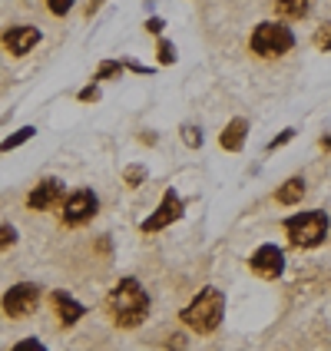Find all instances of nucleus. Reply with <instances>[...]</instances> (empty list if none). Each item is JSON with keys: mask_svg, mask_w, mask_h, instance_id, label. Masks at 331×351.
<instances>
[{"mask_svg": "<svg viewBox=\"0 0 331 351\" xmlns=\"http://www.w3.org/2000/svg\"><path fill=\"white\" fill-rule=\"evenodd\" d=\"M315 47H318L321 53H331V20H325V23L315 30Z\"/></svg>", "mask_w": 331, "mask_h": 351, "instance_id": "18", "label": "nucleus"}, {"mask_svg": "<svg viewBox=\"0 0 331 351\" xmlns=\"http://www.w3.org/2000/svg\"><path fill=\"white\" fill-rule=\"evenodd\" d=\"M53 305H57V315H60L63 325H77L79 318L86 315V308L79 305L73 295H66V292H53Z\"/></svg>", "mask_w": 331, "mask_h": 351, "instance_id": "13", "label": "nucleus"}, {"mask_svg": "<svg viewBox=\"0 0 331 351\" xmlns=\"http://www.w3.org/2000/svg\"><path fill=\"white\" fill-rule=\"evenodd\" d=\"M123 70H126V63H119V60H103L93 80H97V83L99 80H117V77H123Z\"/></svg>", "mask_w": 331, "mask_h": 351, "instance_id": "17", "label": "nucleus"}, {"mask_svg": "<svg viewBox=\"0 0 331 351\" xmlns=\"http://www.w3.org/2000/svg\"><path fill=\"white\" fill-rule=\"evenodd\" d=\"M182 345H186V338H182V335H175V338H169V348L182 351Z\"/></svg>", "mask_w": 331, "mask_h": 351, "instance_id": "27", "label": "nucleus"}, {"mask_svg": "<svg viewBox=\"0 0 331 351\" xmlns=\"http://www.w3.org/2000/svg\"><path fill=\"white\" fill-rule=\"evenodd\" d=\"M225 318V292H219L215 285L199 289L193 302L179 312V322L195 335H212Z\"/></svg>", "mask_w": 331, "mask_h": 351, "instance_id": "2", "label": "nucleus"}, {"mask_svg": "<svg viewBox=\"0 0 331 351\" xmlns=\"http://www.w3.org/2000/svg\"><path fill=\"white\" fill-rule=\"evenodd\" d=\"M40 43V30L37 27H30V23H20V27H10L7 34H3V47L14 53V57H23V53H30L34 47Z\"/></svg>", "mask_w": 331, "mask_h": 351, "instance_id": "10", "label": "nucleus"}, {"mask_svg": "<svg viewBox=\"0 0 331 351\" xmlns=\"http://www.w3.org/2000/svg\"><path fill=\"white\" fill-rule=\"evenodd\" d=\"M99 7H103V0H90V7H86V17H93Z\"/></svg>", "mask_w": 331, "mask_h": 351, "instance_id": "28", "label": "nucleus"}, {"mask_svg": "<svg viewBox=\"0 0 331 351\" xmlns=\"http://www.w3.org/2000/svg\"><path fill=\"white\" fill-rule=\"evenodd\" d=\"M14 351H47V348H43V341H40V338H23V341L14 345Z\"/></svg>", "mask_w": 331, "mask_h": 351, "instance_id": "24", "label": "nucleus"}, {"mask_svg": "<svg viewBox=\"0 0 331 351\" xmlns=\"http://www.w3.org/2000/svg\"><path fill=\"white\" fill-rule=\"evenodd\" d=\"M156 57L162 66H169V63H175V47L169 43V40H159L156 43Z\"/></svg>", "mask_w": 331, "mask_h": 351, "instance_id": "21", "label": "nucleus"}, {"mask_svg": "<svg viewBox=\"0 0 331 351\" xmlns=\"http://www.w3.org/2000/svg\"><path fill=\"white\" fill-rule=\"evenodd\" d=\"M34 133H37L34 126H23V130H17L14 136H7L3 143H0V153H10V149H17V146H23V143H30V139H34Z\"/></svg>", "mask_w": 331, "mask_h": 351, "instance_id": "15", "label": "nucleus"}, {"mask_svg": "<svg viewBox=\"0 0 331 351\" xmlns=\"http://www.w3.org/2000/svg\"><path fill=\"white\" fill-rule=\"evenodd\" d=\"M97 99H99L97 83H90V86H83V90H79V103H97Z\"/></svg>", "mask_w": 331, "mask_h": 351, "instance_id": "25", "label": "nucleus"}, {"mask_svg": "<svg viewBox=\"0 0 331 351\" xmlns=\"http://www.w3.org/2000/svg\"><path fill=\"white\" fill-rule=\"evenodd\" d=\"M97 213H99V199L93 189H77V193H70L60 202V222L70 226V229L86 226Z\"/></svg>", "mask_w": 331, "mask_h": 351, "instance_id": "5", "label": "nucleus"}, {"mask_svg": "<svg viewBox=\"0 0 331 351\" xmlns=\"http://www.w3.org/2000/svg\"><path fill=\"white\" fill-rule=\"evenodd\" d=\"M162 27H166V20H162V17H149V20H146V34H153V37H159V34H162Z\"/></svg>", "mask_w": 331, "mask_h": 351, "instance_id": "26", "label": "nucleus"}, {"mask_svg": "<svg viewBox=\"0 0 331 351\" xmlns=\"http://www.w3.org/2000/svg\"><path fill=\"white\" fill-rule=\"evenodd\" d=\"M63 195H66V186L60 182V179H43L37 182L30 195H27V206L34 209V213H43V209H53L57 202H63Z\"/></svg>", "mask_w": 331, "mask_h": 351, "instance_id": "9", "label": "nucleus"}, {"mask_svg": "<svg viewBox=\"0 0 331 351\" xmlns=\"http://www.w3.org/2000/svg\"><path fill=\"white\" fill-rule=\"evenodd\" d=\"M179 133H182V143H186V146H189V149H199V146H202V126H195V123H182V126H179Z\"/></svg>", "mask_w": 331, "mask_h": 351, "instance_id": "16", "label": "nucleus"}, {"mask_svg": "<svg viewBox=\"0 0 331 351\" xmlns=\"http://www.w3.org/2000/svg\"><path fill=\"white\" fill-rule=\"evenodd\" d=\"M315 0H275V14L282 20H305L312 14Z\"/></svg>", "mask_w": 331, "mask_h": 351, "instance_id": "14", "label": "nucleus"}, {"mask_svg": "<svg viewBox=\"0 0 331 351\" xmlns=\"http://www.w3.org/2000/svg\"><path fill=\"white\" fill-rule=\"evenodd\" d=\"M249 269H252L258 278H265V282H272L278 275L285 272V252L275 245V242H265V245H258L249 258Z\"/></svg>", "mask_w": 331, "mask_h": 351, "instance_id": "8", "label": "nucleus"}, {"mask_svg": "<svg viewBox=\"0 0 331 351\" xmlns=\"http://www.w3.org/2000/svg\"><path fill=\"white\" fill-rule=\"evenodd\" d=\"M182 195L175 193V189H166L162 199H159V206L153 209V215H146L143 222H139V232L143 235H153V232H162V229H169L173 222L182 219Z\"/></svg>", "mask_w": 331, "mask_h": 351, "instance_id": "6", "label": "nucleus"}, {"mask_svg": "<svg viewBox=\"0 0 331 351\" xmlns=\"http://www.w3.org/2000/svg\"><path fill=\"white\" fill-rule=\"evenodd\" d=\"M123 179H126V186H133V189H136V186H143V182H146V166H126V169H123Z\"/></svg>", "mask_w": 331, "mask_h": 351, "instance_id": "19", "label": "nucleus"}, {"mask_svg": "<svg viewBox=\"0 0 331 351\" xmlns=\"http://www.w3.org/2000/svg\"><path fill=\"white\" fill-rule=\"evenodd\" d=\"M245 139H249V119L235 117V119H229V123L222 126V133H219V146H222L225 153H242V149H245Z\"/></svg>", "mask_w": 331, "mask_h": 351, "instance_id": "11", "label": "nucleus"}, {"mask_svg": "<svg viewBox=\"0 0 331 351\" xmlns=\"http://www.w3.org/2000/svg\"><path fill=\"white\" fill-rule=\"evenodd\" d=\"M295 136H298V130H292V126H289V130H282V133H278L275 139H269V146H265V149H269V153H275V149L289 146V143H292Z\"/></svg>", "mask_w": 331, "mask_h": 351, "instance_id": "20", "label": "nucleus"}, {"mask_svg": "<svg viewBox=\"0 0 331 351\" xmlns=\"http://www.w3.org/2000/svg\"><path fill=\"white\" fill-rule=\"evenodd\" d=\"M321 149H331V136H321Z\"/></svg>", "mask_w": 331, "mask_h": 351, "instance_id": "29", "label": "nucleus"}, {"mask_svg": "<svg viewBox=\"0 0 331 351\" xmlns=\"http://www.w3.org/2000/svg\"><path fill=\"white\" fill-rule=\"evenodd\" d=\"M40 308V289L30 282H20L14 289H7L3 295V312L10 318H30Z\"/></svg>", "mask_w": 331, "mask_h": 351, "instance_id": "7", "label": "nucleus"}, {"mask_svg": "<svg viewBox=\"0 0 331 351\" xmlns=\"http://www.w3.org/2000/svg\"><path fill=\"white\" fill-rule=\"evenodd\" d=\"M47 7H50L53 17H66L73 10V0H47Z\"/></svg>", "mask_w": 331, "mask_h": 351, "instance_id": "23", "label": "nucleus"}, {"mask_svg": "<svg viewBox=\"0 0 331 351\" xmlns=\"http://www.w3.org/2000/svg\"><path fill=\"white\" fill-rule=\"evenodd\" d=\"M308 193V182H305V176H292V179H285L278 189H275V202L278 206H298L302 199Z\"/></svg>", "mask_w": 331, "mask_h": 351, "instance_id": "12", "label": "nucleus"}, {"mask_svg": "<svg viewBox=\"0 0 331 351\" xmlns=\"http://www.w3.org/2000/svg\"><path fill=\"white\" fill-rule=\"evenodd\" d=\"M285 235L295 249H318L328 239V213L308 209V213H295L285 219Z\"/></svg>", "mask_w": 331, "mask_h": 351, "instance_id": "4", "label": "nucleus"}, {"mask_svg": "<svg viewBox=\"0 0 331 351\" xmlns=\"http://www.w3.org/2000/svg\"><path fill=\"white\" fill-rule=\"evenodd\" d=\"M106 305H110V315H113V322L119 328H136L149 315V292L143 289L139 278L130 275V278H119L117 285L110 289Z\"/></svg>", "mask_w": 331, "mask_h": 351, "instance_id": "1", "label": "nucleus"}, {"mask_svg": "<svg viewBox=\"0 0 331 351\" xmlns=\"http://www.w3.org/2000/svg\"><path fill=\"white\" fill-rule=\"evenodd\" d=\"M14 242H17V229H14V226H7V222H0V252H3V249H10Z\"/></svg>", "mask_w": 331, "mask_h": 351, "instance_id": "22", "label": "nucleus"}, {"mask_svg": "<svg viewBox=\"0 0 331 351\" xmlns=\"http://www.w3.org/2000/svg\"><path fill=\"white\" fill-rule=\"evenodd\" d=\"M295 47V34L285 20H262L249 37V50L262 60H278Z\"/></svg>", "mask_w": 331, "mask_h": 351, "instance_id": "3", "label": "nucleus"}]
</instances>
